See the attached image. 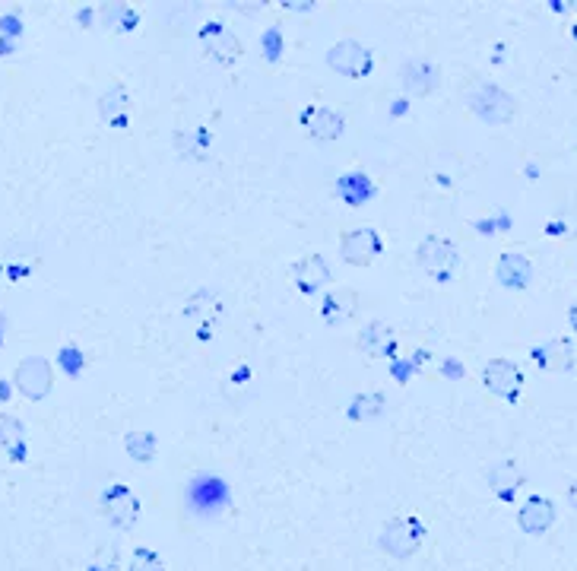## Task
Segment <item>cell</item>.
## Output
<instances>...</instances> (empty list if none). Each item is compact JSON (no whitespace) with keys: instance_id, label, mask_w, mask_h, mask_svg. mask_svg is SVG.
I'll return each mask as SVG.
<instances>
[{"instance_id":"obj_16","label":"cell","mask_w":577,"mask_h":571,"mask_svg":"<svg viewBox=\"0 0 577 571\" xmlns=\"http://www.w3.org/2000/svg\"><path fill=\"white\" fill-rule=\"evenodd\" d=\"M302 124L314 140H340L346 131L343 115H337L333 108H305Z\"/></svg>"},{"instance_id":"obj_2","label":"cell","mask_w":577,"mask_h":571,"mask_svg":"<svg viewBox=\"0 0 577 571\" xmlns=\"http://www.w3.org/2000/svg\"><path fill=\"white\" fill-rule=\"evenodd\" d=\"M416 264L432 276L438 283H448L457 276L460 270V251L454 242L448 238H438V235H428L425 242L416 248Z\"/></svg>"},{"instance_id":"obj_17","label":"cell","mask_w":577,"mask_h":571,"mask_svg":"<svg viewBox=\"0 0 577 571\" xmlns=\"http://www.w3.org/2000/svg\"><path fill=\"white\" fill-rule=\"evenodd\" d=\"M533 362L543 368V372H571L574 368V346L571 340H549L543 346L533 349Z\"/></svg>"},{"instance_id":"obj_8","label":"cell","mask_w":577,"mask_h":571,"mask_svg":"<svg viewBox=\"0 0 577 571\" xmlns=\"http://www.w3.org/2000/svg\"><path fill=\"white\" fill-rule=\"evenodd\" d=\"M200 45H203V51H207V58H213L222 67H232L241 58V51H245L238 42V35L229 26H222V23L203 26L200 29Z\"/></svg>"},{"instance_id":"obj_3","label":"cell","mask_w":577,"mask_h":571,"mask_svg":"<svg viewBox=\"0 0 577 571\" xmlns=\"http://www.w3.org/2000/svg\"><path fill=\"white\" fill-rule=\"evenodd\" d=\"M422 543H425V524L413 518V514H400V518L387 521L381 530V549L394 559L416 556Z\"/></svg>"},{"instance_id":"obj_21","label":"cell","mask_w":577,"mask_h":571,"mask_svg":"<svg viewBox=\"0 0 577 571\" xmlns=\"http://www.w3.org/2000/svg\"><path fill=\"white\" fill-rule=\"evenodd\" d=\"M489 486H492V492L498 495V499L511 502L514 492L524 486V476H520V470H517L514 464H498V467L489 473Z\"/></svg>"},{"instance_id":"obj_14","label":"cell","mask_w":577,"mask_h":571,"mask_svg":"<svg viewBox=\"0 0 577 571\" xmlns=\"http://www.w3.org/2000/svg\"><path fill=\"white\" fill-rule=\"evenodd\" d=\"M495 276L505 289H527L533 283V264H530V257H524V254L505 251L498 257Z\"/></svg>"},{"instance_id":"obj_18","label":"cell","mask_w":577,"mask_h":571,"mask_svg":"<svg viewBox=\"0 0 577 571\" xmlns=\"http://www.w3.org/2000/svg\"><path fill=\"white\" fill-rule=\"evenodd\" d=\"M99 115L108 127H115V131H124V127L130 124V96L127 89L121 86H111L102 92L99 99Z\"/></svg>"},{"instance_id":"obj_5","label":"cell","mask_w":577,"mask_h":571,"mask_svg":"<svg viewBox=\"0 0 577 571\" xmlns=\"http://www.w3.org/2000/svg\"><path fill=\"white\" fill-rule=\"evenodd\" d=\"M327 64L333 73H340V77H349V80H362L371 73V51L356 42V39H340L327 51Z\"/></svg>"},{"instance_id":"obj_29","label":"cell","mask_w":577,"mask_h":571,"mask_svg":"<svg viewBox=\"0 0 577 571\" xmlns=\"http://www.w3.org/2000/svg\"><path fill=\"white\" fill-rule=\"evenodd\" d=\"M571 35H574V42H577V23L571 26Z\"/></svg>"},{"instance_id":"obj_6","label":"cell","mask_w":577,"mask_h":571,"mask_svg":"<svg viewBox=\"0 0 577 571\" xmlns=\"http://www.w3.org/2000/svg\"><path fill=\"white\" fill-rule=\"evenodd\" d=\"M482 384H486L489 394L508 400V403H517L520 391H524V372H520L511 359H492L482 368Z\"/></svg>"},{"instance_id":"obj_20","label":"cell","mask_w":577,"mask_h":571,"mask_svg":"<svg viewBox=\"0 0 577 571\" xmlns=\"http://www.w3.org/2000/svg\"><path fill=\"white\" fill-rule=\"evenodd\" d=\"M337 191H340V197L346 200L349 207H362V204H368V197L375 194V188H371V181H368L362 172H349V175H343V178L337 181Z\"/></svg>"},{"instance_id":"obj_11","label":"cell","mask_w":577,"mask_h":571,"mask_svg":"<svg viewBox=\"0 0 577 571\" xmlns=\"http://www.w3.org/2000/svg\"><path fill=\"white\" fill-rule=\"evenodd\" d=\"M359 349L368 359H394L397 356V334L384 321H371L359 330Z\"/></svg>"},{"instance_id":"obj_7","label":"cell","mask_w":577,"mask_h":571,"mask_svg":"<svg viewBox=\"0 0 577 571\" xmlns=\"http://www.w3.org/2000/svg\"><path fill=\"white\" fill-rule=\"evenodd\" d=\"M102 514H105V521L111 527L130 530V527L137 524V518H140V499L127 486L115 483V486H108L102 492Z\"/></svg>"},{"instance_id":"obj_9","label":"cell","mask_w":577,"mask_h":571,"mask_svg":"<svg viewBox=\"0 0 577 571\" xmlns=\"http://www.w3.org/2000/svg\"><path fill=\"white\" fill-rule=\"evenodd\" d=\"M340 254L343 261L352 264V267H368L375 264V257L381 254V235L375 229H352L340 238Z\"/></svg>"},{"instance_id":"obj_13","label":"cell","mask_w":577,"mask_h":571,"mask_svg":"<svg viewBox=\"0 0 577 571\" xmlns=\"http://www.w3.org/2000/svg\"><path fill=\"white\" fill-rule=\"evenodd\" d=\"M359 308H362V296H359L356 289H337V292H330V296H324V302H321V318H324V324H330V327H340V324L356 318Z\"/></svg>"},{"instance_id":"obj_28","label":"cell","mask_w":577,"mask_h":571,"mask_svg":"<svg viewBox=\"0 0 577 571\" xmlns=\"http://www.w3.org/2000/svg\"><path fill=\"white\" fill-rule=\"evenodd\" d=\"M568 324H571V330H574V334H577V302L568 308Z\"/></svg>"},{"instance_id":"obj_15","label":"cell","mask_w":577,"mask_h":571,"mask_svg":"<svg viewBox=\"0 0 577 571\" xmlns=\"http://www.w3.org/2000/svg\"><path fill=\"white\" fill-rule=\"evenodd\" d=\"M400 80H403L406 92H413V96H432L441 86V67L428 64V61H409L400 67Z\"/></svg>"},{"instance_id":"obj_24","label":"cell","mask_w":577,"mask_h":571,"mask_svg":"<svg viewBox=\"0 0 577 571\" xmlns=\"http://www.w3.org/2000/svg\"><path fill=\"white\" fill-rule=\"evenodd\" d=\"M124 448H127L130 457L137 460V464H150V460L156 457V435L146 432V429H137V432H130L124 438Z\"/></svg>"},{"instance_id":"obj_23","label":"cell","mask_w":577,"mask_h":571,"mask_svg":"<svg viewBox=\"0 0 577 571\" xmlns=\"http://www.w3.org/2000/svg\"><path fill=\"white\" fill-rule=\"evenodd\" d=\"M384 410H387V397H384V394H378V391H371V394H359L356 400L349 403V416L356 419V422H371V419H378Z\"/></svg>"},{"instance_id":"obj_10","label":"cell","mask_w":577,"mask_h":571,"mask_svg":"<svg viewBox=\"0 0 577 571\" xmlns=\"http://www.w3.org/2000/svg\"><path fill=\"white\" fill-rule=\"evenodd\" d=\"M517 524L524 533H530V537H543L555 524V502L546 499V495H530L517 511Z\"/></svg>"},{"instance_id":"obj_26","label":"cell","mask_w":577,"mask_h":571,"mask_svg":"<svg viewBox=\"0 0 577 571\" xmlns=\"http://www.w3.org/2000/svg\"><path fill=\"white\" fill-rule=\"evenodd\" d=\"M0 32L10 35V39H16V35L23 32V23L16 20V16H0Z\"/></svg>"},{"instance_id":"obj_22","label":"cell","mask_w":577,"mask_h":571,"mask_svg":"<svg viewBox=\"0 0 577 571\" xmlns=\"http://www.w3.org/2000/svg\"><path fill=\"white\" fill-rule=\"evenodd\" d=\"M99 16H102V26L111 29V32H130L137 29V13L130 10L127 4H102L99 7Z\"/></svg>"},{"instance_id":"obj_25","label":"cell","mask_w":577,"mask_h":571,"mask_svg":"<svg viewBox=\"0 0 577 571\" xmlns=\"http://www.w3.org/2000/svg\"><path fill=\"white\" fill-rule=\"evenodd\" d=\"M127 571H165V565H162V559H159V552H156V549L140 546V549H134V556H130Z\"/></svg>"},{"instance_id":"obj_27","label":"cell","mask_w":577,"mask_h":571,"mask_svg":"<svg viewBox=\"0 0 577 571\" xmlns=\"http://www.w3.org/2000/svg\"><path fill=\"white\" fill-rule=\"evenodd\" d=\"M568 505H571V511L577 514V480L568 486Z\"/></svg>"},{"instance_id":"obj_4","label":"cell","mask_w":577,"mask_h":571,"mask_svg":"<svg viewBox=\"0 0 577 571\" xmlns=\"http://www.w3.org/2000/svg\"><path fill=\"white\" fill-rule=\"evenodd\" d=\"M13 384L26 400H45L54 388V372H51V362L45 356H29L16 365L13 372Z\"/></svg>"},{"instance_id":"obj_19","label":"cell","mask_w":577,"mask_h":571,"mask_svg":"<svg viewBox=\"0 0 577 571\" xmlns=\"http://www.w3.org/2000/svg\"><path fill=\"white\" fill-rule=\"evenodd\" d=\"M0 448L10 460H26V426L10 413H0Z\"/></svg>"},{"instance_id":"obj_12","label":"cell","mask_w":577,"mask_h":571,"mask_svg":"<svg viewBox=\"0 0 577 571\" xmlns=\"http://www.w3.org/2000/svg\"><path fill=\"white\" fill-rule=\"evenodd\" d=\"M292 283L299 286L305 296H314L330 283V267L321 254H308L302 261L292 264Z\"/></svg>"},{"instance_id":"obj_1","label":"cell","mask_w":577,"mask_h":571,"mask_svg":"<svg viewBox=\"0 0 577 571\" xmlns=\"http://www.w3.org/2000/svg\"><path fill=\"white\" fill-rule=\"evenodd\" d=\"M467 105H470V112L486 124H508L517 115L514 96L495 83H476L467 92Z\"/></svg>"}]
</instances>
